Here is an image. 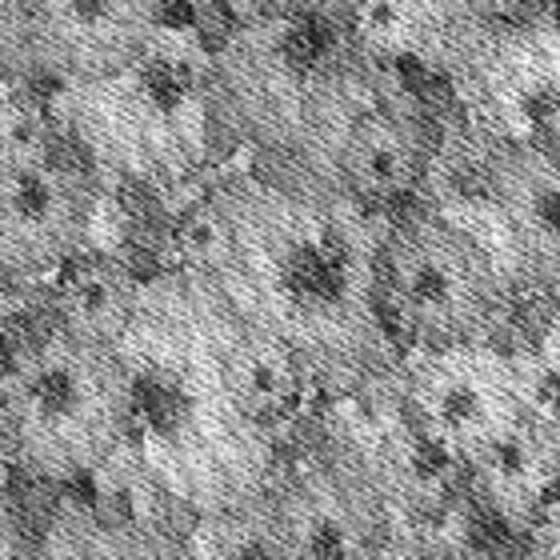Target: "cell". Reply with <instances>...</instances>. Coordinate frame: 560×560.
<instances>
[{"label":"cell","mask_w":560,"mask_h":560,"mask_svg":"<svg viewBox=\"0 0 560 560\" xmlns=\"http://www.w3.org/2000/svg\"><path fill=\"white\" fill-rule=\"evenodd\" d=\"M432 560H497V557L480 549H448V552H436Z\"/></svg>","instance_id":"cell-20"},{"label":"cell","mask_w":560,"mask_h":560,"mask_svg":"<svg viewBox=\"0 0 560 560\" xmlns=\"http://www.w3.org/2000/svg\"><path fill=\"white\" fill-rule=\"evenodd\" d=\"M0 525H12V509H9V492L0 485Z\"/></svg>","instance_id":"cell-21"},{"label":"cell","mask_w":560,"mask_h":560,"mask_svg":"<svg viewBox=\"0 0 560 560\" xmlns=\"http://www.w3.org/2000/svg\"><path fill=\"white\" fill-rule=\"evenodd\" d=\"M485 200L513 248L516 272L560 296V140H492Z\"/></svg>","instance_id":"cell-10"},{"label":"cell","mask_w":560,"mask_h":560,"mask_svg":"<svg viewBox=\"0 0 560 560\" xmlns=\"http://www.w3.org/2000/svg\"><path fill=\"white\" fill-rule=\"evenodd\" d=\"M164 0H0V69L65 84L132 69L161 33Z\"/></svg>","instance_id":"cell-5"},{"label":"cell","mask_w":560,"mask_h":560,"mask_svg":"<svg viewBox=\"0 0 560 560\" xmlns=\"http://www.w3.org/2000/svg\"><path fill=\"white\" fill-rule=\"evenodd\" d=\"M221 388L248 429L277 441V432L301 417L313 376L280 337L233 320L221 345Z\"/></svg>","instance_id":"cell-11"},{"label":"cell","mask_w":560,"mask_h":560,"mask_svg":"<svg viewBox=\"0 0 560 560\" xmlns=\"http://www.w3.org/2000/svg\"><path fill=\"white\" fill-rule=\"evenodd\" d=\"M525 537L533 545V560H560V485L545 497Z\"/></svg>","instance_id":"cell-17"},{"label":"cell","mask_w":560,"mask_h":560,"mask_svg":"<svg viewBox=\"0 0 560 560\" xmlns=\"http://www.w3.org/2000/svg\"><path fill=\"white\" fill-rule=\"evenodd\" d=\"M57 272L60 277L52 284L57 332L117 349L140 304V284L125 269V260L105 257V253H84L81 248Z\"/></svg>","instance_id":"cell-13"},{"label":"cell","mask_w":560,"mask_h":560,"mask_svg":"<svg viewBox=\"0 0 560 560\" xmlns=\"http://www.w3.org/2000/svg\"><path fill=\"white\" fill-rule=\"evenodd\" d=\"M296 4H304V9H313V12H325V16H332V21H340V16L349 12L352 0H296Z\"/></svg>","instance_id":"cell-19"},{"label":"cell","mask_w":560,"mask_h":560,"mask_svg":"<svg viewBox=\"0 0 560 560\" xmlns=\"http://www.w3.org/2000/svg\"><path fill=\"white\" fill-rule=\"evenodd\" d=\"M373 477L385 492L393 513H409L417 521L441 516L465 489V468L441 444L424 436L405 412L397 409V429H388L376 453H364Z\"/></svg>","instance_id":"cell-14"},{"label":"cell","mask_w":560,"mask_h":560,"mask_svg":"<svg viewBox=\"0 0 560 560\" xmlns=\"http://www.w3.org/2000/svg\"><path fill=\"white\" fill-rule=\"evenodd\" d=\"M188 4H209V0H188Z\"/></svg>","instance_id":"cell-22"},{"label":"cell","mask_w":560,"mask_h":560,"mask_svg":"<svg viewBox=\"0 0 560 560\" xmlns=\"http://www.w3.org/2000/svg\"><path fill=\"white\" fill-rule=\"evenodd\" d=\"M393 381L397 409L444 453L456 456L460 468L468 456L525 417L513 361L492 340L417 349L409 361L397 364Z\"/></svg>","instance_id":"cell-7"},{"label":"cell","mask_w":560,"mask_h":560,"mask_svg":"<svg viewBox=\"0 0 560 560\" xmlns=\"http://www.w3.org/2000/svg\"><path fill=\"white\" fill-rule=\"evenodd\" d=\"M373 277L381 320L412 352L492 340L513 308V280L489 245L441 212L388 221Z\"/></svg>","instance_id":"cell-3"},{"label":"cell","mask_w":560,"mask_h":560,"mask_svg":"<svg viewBox=\"0 0 560 560\" xmlns=\"http://www.w3.org/2000/svg\"><path fill=\"white\" fill-rule=\"evenodd\" d=\"M521 388L525 417L545 432L560 456V304L537 325V332L509 352Z\"/></svg>","instance_id":"cell-15"},{"label":"cell","mask_w":560,"mask_h":560,"mask_svg":"<svg viewBox=\"0 0 560 560\" xmlns=\"http://www.w3.org/2000/svg\"><path fill=\"white\" fill-rule=\"evenodd\" d=\"M284 560H385L393 509L364 448L328 436L265 485Z\"/></svg>","instance_id":"cell-4"},{"label":"cell","mask_w":560,"mask_h":560,"mask_svg":"<svg viewBox=\"0 0 560 560\" xmlns=\"http://www.w3.org/2000/svg\"><path fill=\"white\" fill-rule=\"evenodd\" d=\"M221 245L209 280L236 320L280 337L313 385L361 393L393 381L400 345L376 308L381 212L304 176H236L209 192Z\"/></svg>","instance_id":"cell-1"},{"label":"cell","mask_w":560,"mask_h":560,"mask_svg":"<svg viewBox=\"0 0 560 560\" xmlns=\"http://www.w3.org/2000/svg\"><path fill=\"white\" fill-rule=\"evenodd\" d=\"M557 485L560 456L528 417L465 460V489L516 537H525Z\"/></svg>","instance_id":"cell-12"},{"label":"cell","mask_w":560,"mask_h":560,"mask_svg":"<svg viewBox=\"0 0 560 560\" xmlns=\"http://www.w3.org/2000/svg\"><path fill=\"white\" fill-rule=\"evenodd\" d=\"M436 149L441 132L393 72L385 89L357 108V117L332 140L320 180L364 209L388 212L424 185Z\"/></svg>","instance_id":"cell-9"},{"label":"cell","mask_w":560,"mask_h":560,"mask_svg":"<svg viewBox=\"0 0 560 560\" xmlns=\"http://www.w3.org/2000/svg\"><path fill=\"white\" fill-rule=\"evenodd\" d=\"M0 560H24L21 537L12 525H0Z\"/></svg>","instance_id":"cell-18"},{"label":"cell","mask_w":560,"mask_h":560,"mask_svg":"<svg viewBox=\"0 0 560 560\" xmlns=\"http://www.w3.org/2000/svg\"><path fill=\"white\" fill-rule=\"evenodd\" d=\"M448 60L492 140H560V16L468 24Z\"/></svg>","instance_id":"cell-6"},{"label":"cell","mask_w":560,"mask_h":560,"mask_svg":"<svg viewBox=\"0 0 560 560\" xmlns=\"http://www.w3.org/2000/svg\"><path fill=\"white\" fill-rule=\"evenodd\" d=\"M96 188L81 164L48 144H0V269L16 277L60 269L84 248Z\"/></svg>","instance_id":"cell-8"},{"label":"cell","mask_w":560,"mask_h":560,"mask_svg":"<svg viewBox=\"0 0 560 560\" xmlns=\"http://www.w3.org/2000/svg\"><path fill=\"white\" fill-rule=\"evenodd\" d=\"M197 549L200 560H284V549L265 513V492L209 513Z\"/></svg>","instance_id":"cell-16"},{"label":"cell","mask_w":560,"mask_h":560,"mask_svg":"<svg viewBox=\"0 0 560 560\" xmlns=\"http://www.w3.org/2000/svg\"><path fill=\"white\" fill-rule=\"evenodd\" d=\"M132 420V376L113 345L48 332L0 381L12 456L45 480L84 477L117 453Z\"/></svg>","instance_id":"cell-2"}]
</instances>
